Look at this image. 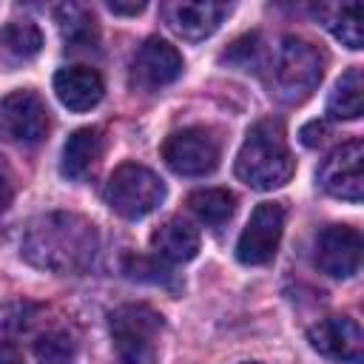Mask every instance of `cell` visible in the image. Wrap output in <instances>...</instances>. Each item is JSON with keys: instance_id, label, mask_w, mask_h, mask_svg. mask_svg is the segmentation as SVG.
<instances>
[{"instance_id": "cell-1", "label": "cell", "mask_w": 364, "mask_h": 364, "mask_svg": "<svg viewBox=\"0 0 364 364\" xmlns=\"http://www.w3.org/2000/svg\"><path fill=\"white\" fill-rule=\"evenodd\" d=\"M97 247H100V236L94 222L68 210H51L37 216L20 242L23 259L51 273L88 270L97 256Z\"/></svg>"}, {"instance_id": "cell-2", "label": "cell", "mask_w": 364, "mask_h": 364, "mask_svg": "<svg viewBox=\"0 0 364 364\" xmlns=\"http://www.w3.org/2000/svg\"><path fill=\"white\" fill-rule=\"evenodd\" d=\"M293 171L296 162L284 142V128L273 119L256 122L236 154V176L256 191H273L290 182Z\"/></svg>"}, {"instance_id": "cell-3", "label": "cell", "mask_w": 364, "mask_h": 364, "mask_svg": "<svg viewBox=\"0 0 364 364\" xmlns=\"http://www.w3.org/2000/svg\"><path fill=\"white\" fill-rule=\"evenodd\" d=\"M321 77H324V54L301 37H284L273 57L276 97L287 105H299L318 88Z\"/></svg>"}, {"instance_id": "cell-4", "label": "cell", "mask_w": 364, "mask_h": 364, "mask_svg": "<svg viewBox=\"0 0 364 364\" xmlns=\"http://www.w3.org/2000/svg\"><path fill=\"white\" fill-rule=\"evenodd\" d=\"M108 208L122 219H142L154 213L165 199V182L145 165L125 162L114 168L102 191Z\"/></svg>"}, {"instance_id": "cell-5", "label": "cell", "mask_w": 364, "mask_h": 364, "mask_svg": "<svg viewBox=\"0 0 364 364\" xmlns=\"http://www.w3.org/2000/svg\"><path fill=\"white\" fill-rule=\"evenodd\" d=\"M222 145L210 128H182L162 142L165 165L179 176H205L219 165Z\"/></svg>"}, {"instance_id": "cell-6", "label": "cell", "mask_w": 364, "mask_h": 364, "mask_svg": "<svg viewBox=\"0 0 364 364\" xmlns=\"http://www.w3.org/2000/svg\"><path fill=\"white\" fill-rule=\"evenodd\" d=\"M0 134L20 145H37L48 134V108L37 91L17 88L0 100Z\"/></svg>"}, {"instance_id": "cell-7", "label": "cell", "mask_w": 364, "mask_h": 364, "mask_svg": "<svg viewBox=\"0 0 364 364\" xmlns=\"http://www.w3.org/2000/svg\"><path fill=\"white\" fill-rule=\"evenodd\" d=\"M284 208L279 202H259L236 242V259L242 264H267L282 242Z\"/></svg>"}, {"instance_id": "cell-8", "label": "cell", "mask_w": 364, "mask_h": 364, "mask_svg": "<svg viewBox=\"0 0 364 364\" xmlns=\"http://www.w3.org/2000/svg\"><path fill=\"white\" fill-rule=\"evenodd\" d=\"M318 185L324 193L344 199V202H361L364 196V145L361 139H350L327 154V159L318 168Z\"/></svg>"}, {"instance_id": "cell-9", "label": "cell", "mask_w": 364, "mask_h": 364, "mask_svg": "<svg viewBox=\"0 0 364 364\" xmlns=\"http://www.w3.org/2000/svg\"><path fill=\"white\" fill-rule=\"evenodd\" d=\"M313 262L333 279H350L361 267V233L350 225H330L316 239Z\"/></svg>"}, {"instance_id": "cell-10", "label": "cell", "mask_w": 364, "mask_h": 364, "mask_svg": "<svg viewBox=\"0 0 364 364\" xmlns=\"http://www.w3.org/2000/svg\"><path fill=\"white\" fill-rule=\"evenodd\" d=\"M310 347L324 358L341 364H361L364 361V333L361 324L350 316H327L307 330Z\"/></svg>"}, {"instance_id": "cell-11", "label": "cell", "mask_w": 364, "mask_h": 364, "mask_svg": "<svg viewBox=\"0 0 364 364\" xmlns=\"http://www.w3.org/2000/svg\"><path fill=\"white\" fill-rule=\"evenodd\" d=\"M228 14H230V6L228 3H213V0H173V3L162 6L165 26L182 40L210 37Z\"/></svg>"}, {"instance_id": "cell-12", "label": "cell", "mask_w": 364, "mask_h": 364, "mask_svg": "<svg viewBox=\"0 0 364 364\" xmlns=\"http://www.w3.org/2000/svg\"><path fill=\"white\" fill-rule=\"evenodd\" d=\"M182 68H185L182 54L159 37H148L134 57V77L145 88H159V85L173 82L182 74Z\"/></svg>"}, {"instance_id": "cell-13", "label": "cell", "mask_w": 364, "mask_h": 364, "mask_svg": "<svg viewBox=\"0 0 364 364\" xmlns=\"http://www.w3.org/2000/svg\"><path fill=\"white\" fill-rule=\"evenodd\" d=\"M108 327L117 347H128V344L154 347L162 330V316L148 304H122L108 316Z\"/></svg>"}, {"instance_id": "cell-14", "label": "cell", "mask_w": 364, "mask_h": 364, "mask_svg": "<svg viewBox=\"0 0 364 364\" xmlns=\"http://www.w3.org/2000/svg\"><path fill=\"white\" fill-rule=\"evenodd\" d=\"M54 94L68 111H91L102 94V77L88 65H65L54 74Z\"/></svg>"}, {"instance_id": "cell-15", "label": "cell", "mask_w": 364, "mask_h": 364, "mask_svg": "<svg viewBox=\"0 0 364 364\" xmlns=\"http://www.w3.org/2000/svg\"><path fill=\"white\" fill-rule=\"evenodd\" d=\"M102 148H105V142H102V131L100 128H91V125L88 128H77L63 145V159H60L63 176L82 179L100 162Z\"/></svg>"}, {"instance_id": "cell-16", "label": "cell", "mask_w": 364, "mask_h": 364, "mask_svg": "<svg viewBox=\"0 0 364 364\" xmlns=\"http://www.w3.org/2000/svg\"><path fill=\"white\" fill-rule=\"evenodd\" d=\"M151 247L165 262H191L199 253V230L191 228L185 219H168L151 233Z\"/></svg>"}, {"instance_id": "cell-17", "label": "cell", "mask_w": 364, "mask_h": 364, "mask_svg": "<svg viewBox=\"0 0 364 364\" xmlns=\"http://www.w3.org/2000/svg\"><path fill=\"white\" fill-rule=\"evenodd\" d=\"M316 17L341 46H347L353 51H358L364 46V28H361L364 9H361V3H324L316 9Z\"/></svg>"}, {"instance_id": "cell-18", "label": "cell", "mask_w": 364, "mask_h": 364, "mask_svg": "<svg viewBox=\"0 0 364 364\" xmlns=\"http://www.w3.org/2000/svg\"><path fill=\"white\" fill-rule=\"evenodd\" d=\"M361 111H364V80H361V68L353 65L336 80L327 97V114L333 119H358Z\"/></svg>"}, {"instance_id": "cell-19", "label": "cell", "mask_w": 364, "mask_h": 364, "mask_svg": "<svg viewBox=\"0 0 364 364\" xmlns=\"http://www.w3.org/2000/svg\"><path fill=\"white\" fill-rule=\"evenodd\" d=\"M43 48V31L31 20H11L0 28V54L9 63H26Z\"/></svg>"}, {"instance_id": "cell-20", "label": "cell", "mask_w": 364, "mask_h": 364, "mask_svg": "<svg viewBox=\"0 0 364 364\" xmlns=\"http://www.w3.org/2000/svg\"><path fill=\"white\" fill-rule=\"evenodd\" d=\"M54 17H57V28H60L63 40H65L71 48H80V46H97V40H100V28H97L94 14H91L85 6L63 3V6L54 9Z\"/></svg>"}, {"instance_id": "cell-21", "label": "cell", "mask_w": 364, "mask_h": 364, "mask_svg": "<svg viewBox=\"0 0 364 364\" xmlns=\"http://www.w3.org/2000/svg\"><path fill=\"white\" fill-rule=\"evenodd\" d=\"M188 208L202 225L222 228L236 210V196L228 188H199L188 196Z\"/></svg>"}, {"instance_id": "cell-22", "label": "cell", "mask_w": 364, "mask_h": 364, "mask_svg": "<svg viewBox=\"0 0 364 364\" xmlns=\"http://www.w3.org/2000/svg\"><path fill=\"white\" fill-rule=\"evenodd\" d=\"M125 276L134 282H145L154 287L165 290H179V279L171 267L159 264V259H145V256H128L125 259Z\"/></svg>"}, {"instance_id": "cell-23", "label": "cell", "mask_w": 364, "mask_h": 364, "mask_svg": "<svg viewBox=\"0 0 364 364\" xmlns=\"http://www.w3.org/2000/svg\"><path fill=\"white\" fill-rule=\"evenodd\" d=\"M74 355H77L74 338L63 330H51L34 341L37 364H74Z\"/></svg>"}, {"instance_id": "cell-24", "label": "cell", "mask_w": 364, "mask_h": 364, "mask_svg": "<svg viewBox=\"0 0 364 364\" xmlns=\"http://www.w3.org/2000/svg\"><path fill=\"white\" fill-rule=\"evenodd\" d=\"M222 60L239 65L242 71H250V65L259 63V37H256V34H245V37H239V40L222 54Z\"/></svg>"}, {"instance_id": "cell-25", "label": "cell", "mask_w": 364, "mask_h": 364, "mask_svg": "<svg viewBox=\"0 0 364 364\" xmlns=\"http://www.w3.org/2000/svg\"><path fill=\"white\" fill-rule=\"evenodd\" d=\"M154 347H139V344H128V347H117V364H154Z\"/></svg>"}, {"instance_id": "cell-26", "label": "cell", "mask_w": 364, "mask_h": 364, "mask_svg": "<svg viewBox=\"0 0 364 364\" xmlns=\"http://www.w3.org/2000/svg\"><path fill=\"white\" fill-rule=\"evenodd\" d=\"M327 134H330V128H327L324 119H310V122H304L301 131H299V136H301V142H304L307 148H318V145L327 139Z\"/></svg>"}, {"instance_id": "cell-27", "label": "cell", "mask_w": 364, "mask_h": 364, "mask_svg": "<svg viewBox=\"0 0 364 364\" xmlns=\"http://www.w3.org/2000/svg\"><path fill=\"white\" fill-rule=\"evenodd\" d=\"M11 196H14V185H11V176H9V171L0 165V213L9 208Z\"/></svg>"}, {"instance_id": "cell-28", "label": "cell", "mask_w": 364, "mask_h": 364, "mask_svg": "<svg viewBox=\"0 0 364 364\" xmlns=\"http://www.w3.org/2000/svg\"><path fill=\"white\" fill-rule=\"evenodd\" d=\"M0 364H26V361H23V353L14 344L0 341Z\"/></svg>"}, {"instance_id": "cell-29", "label": "cell", "mask_w": 364, "mask_h": 364, "mask_svg": "<svg viewBox=\"0 0 364 364\" xmlns=\"http://www.w3.org/2000/svg\"><path fill=\"white\" fill-rule=\"evenodd\" d=\"M145 9V3H108V11H114V14H139Z\"/></svg>"}, {"instance_id": "cell-30", "label": "cell", "mask_w": 364, "mask_h": 364, "mask_svg": "<svg viewBox=\"0 0 364 364\" xmlns=\"http://www.w3.org/2000/svg\"><path fill=\"white\" fill-rule=\"evenodd\" d=\"M245 364H256V361H245Z\"/></svg>"}]
</instances>
